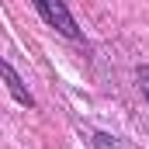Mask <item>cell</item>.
<instances>
[{
    "label": "cell",
    "mask_w": 149,
    "mask_h": 149,
    "mask_svg": "<svg viewBox=\"0 0 149 149\" xmlns=\"http://www.w3.org/2000/svg\"><path fill=\"white\" fill-rule=\"evenodd\" d=\"M35 3V10L56 28V31H63L66 38H80V28H76V21H73V14L66 10V3L63 0H31Z\"/></svg>",
    "instance_id": "1"
},
{
    "label": "cell",
    "mask_w": 149,
    "mask_h": 149,
    "mask_svg": "<svg viewBox=\"0 0 149 149\" xmlns=\"http://www.w3.org/2000/svg\"><path fill=\"white\" fill-rule=\"evenodd\" d=\"M139 83H142V90H146V97H149V66L139 70Z\"/></svg>",
    "instance_id": "3"
},
{
    "label": "cell",
    "mask_w": 149,
    "mask_h": 149,
    "mask_svg": "<svg viewBox=\"0 0 149 149\" xmlns=\"http://www.w3.org/2000/svg\"><path fill=\"white\" fill-rule=\"evenodd\" d=\"M3 80H7V90H10V94H14L24 108H31V104H35V101H31V94L21 87V76L14 73V66H10V63H3Z\"/></svg>",
    "instance_id": "2"
}]
</instances>
